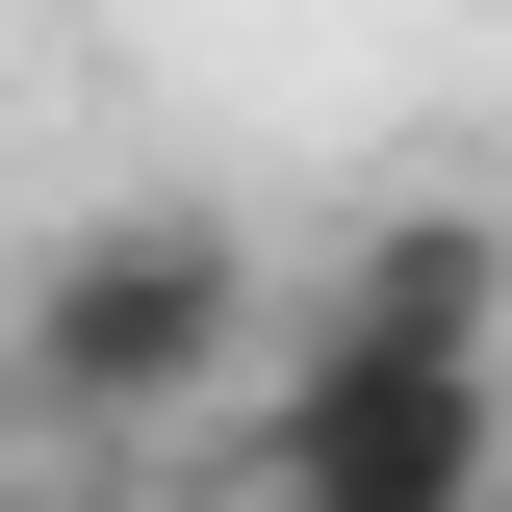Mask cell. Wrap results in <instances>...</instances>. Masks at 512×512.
Segmentation results:
<instances>
[{
	"label": "cell",
	"mask_w": 512,
	"mask_h": 512,
	"mask_svg": "<svg viewBox=\"0 0 512 512\" xmlns=\"http://www.w3.org/2000/svg\"><path fill=\"white\" fill-rule=\"evenodd\" d=\"M0 359H26L52 436H154V410H205V384L256 359V256H231V205H103V231H52Z\"/></svg>",
	"instance_id": "obj_1"
},
{
	"label": "cell",
	"mask_w": 512,
	"mask_h": 512,
	"mask_svg": "<svg viewBox=\"0 0 512 512\" xmlns=\"http://www.w3.org/2000/svg\"><path fill=\"white\" fill-rule=\"evenodd\" d=\"M256 512H512V359L308 333L282 410H256Z\"/></svg>",
	"instance_id": "obj_2"
},
{
	"label": "cell",
	"mask_w": 512,
	"mask_h": 512,
	"mask_svg": "<svg viewBox=\"0 0 512 512\" xmlns=\"http://www.w3.org/2000/svg\"><path fill=\"white\" fill-rule=\"evenodd\" d=\"M308 333H384V359H512V231H487V205H384V231L333 256Z\"/></svg>",
	"instance_id": "obj_3"
}]
</instances>
